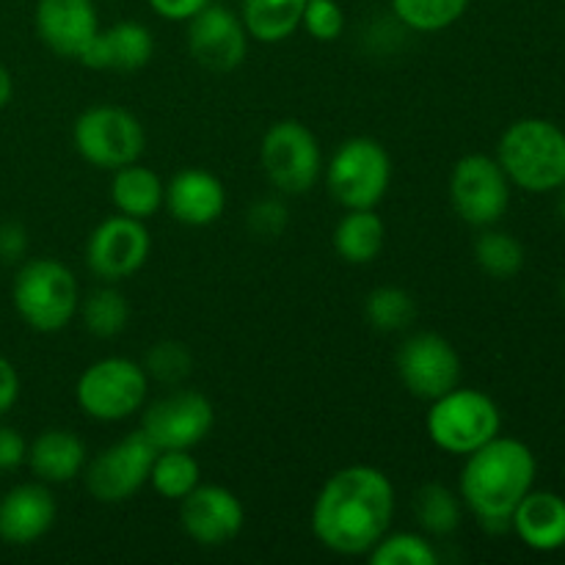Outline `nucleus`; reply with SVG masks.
I'll return each instance as SVG.
<instances>
[{
  "instance_id": "nucleus-17",
  "label": "nucleus",
  "mask_w": 565,
  "mask_h": 565,
  "mask_svg": "<svg viewBox=\"0 0 565 565\" xmlns=\"http://www.w3.org/2000/svg\"><path fill=\"white\" fill-rule=\"evenodd\" d=\"M36 33L61 58H81L99 28L97 3L94 0H39L36 3Z\"/></svg>"
},
{
  "instance_id": "nucleus-41",
  "label": "nucleus",
  "mask_w": 565,
  "mask_h": 565,
  "mask_svg": "<svg viewBox=\"0 0 565 565\" xmlns=\"http://www.w3.org/2000/svg\"><path fill=\"white\" fill-rule=\"evenodd\" d=\"M561 292H563V301H565V279H563V287H561Z\"/></svg>"
},
{
  "instance_id": "nucleus-33",
  "label": "nucleus",
  "mask_w": 565,
  "mask_h": 565,
  "mask_svg": "<svg viewBox=\"0 0 565 565\" xmlns=\"http://www.w3.org/2000/svg\"><path fill=\"white\" fill-rule=\"evenodd\" d=\"M143 370L149 381H158L166 386H180L193 373V353L182 342L163 340L154 342L143 356Z\"/></svg>"
},
{
  "instance_id": "nucleus-34",
  "label": "nucleus",
  "mask_w": 565,
  "mask_h": 565,
  "mask_svg": "<svg viewBox=\"0 0 565 565\" xmlns=\"http://www.w3.org/2000/svg\"><path fill=\"white\" fill-rule=\"evenodd\" d=\"M301 28L315 42H337L345 33V11L337 0H307Z\"/></svg>"
},
{
  "instance_id": "nucleus-26",
  "label": "nucleus",
  "mask_w": 565,
  "mask_h": 565,
  "mask_svg": "<svg viewBox=\"0 0 565 565\" xmlns=\"http://www.w3.org/2000/svg\"><path fill=\"white\" fill-rule=\"evenodd\" d=\"M414 516L430 539H447L461 527L463 502L445 483H425L414 497Z\"/></svg>"
},
{
  "instance_id": "nucleus-29",
  "label": "nucleus",
  "mask_w": 565,
  "mask_h": 565,
  "mask_svg": "<svg viewBox=\"0 0 565 565\" xmlns=\"http://www.w3.org/2000/svg\"><path fill=\"white\" fill-rule=\"evenodd\" d=\"M392 14L414 33H439L456 25L469 9V0H390Z\"/></svg>"
},
{
  "instance_id": "nucleus-27",
  "label": "nucleus",
  "mask_w": 565,
  "mask_h": 565,
  "mask_svg": "<svg viewBox=\"0 0 565 565\" xmlns=\"http://www.w3.org/2000/svg\"><path fill=\"white\" fill-rule=\"evenodd\" d=\"M202 483V467L191 450H158L152 469H149V486L163 500H185L196 486Z\"/></svg>"
},
{
  "instance_id": "nucleus-10",
  "label": "nucleus",
  "mask_w": 565,
  "mask_h": 565,
  "mask_svg": "<svg viewBox=\"0 0 565 565\" xmlns=\"http://www.w3.org/2000/svg\"><path fill=\"white\" fill-rule=\"evenodd\" d=\"M450 204L463 224L475 230L497 226L511 204V180L500 160L491 154H463L450 171L447 182Z\"/></svg>"
},
{
  "instance_id": "nucleus-39",
  "label": "nucleus",
  "mask_w": 565,
  "mask_h": 565,
  "mask_svg": "<svg viewBox=\"0 0 565 565\" xmlns=\"http://www.w3.org/2000/svg\"><path fill=\"white\" fill-rule=\"evenodd\" d=\"M20 401V375L6 356H0V417L9 414Z\"/></svg>"
},
{
  "instance_id": "nucleus-22",
  "label": "nucleus",
  "mask_w": 565,
  "mask_h": 565,
  "mask_svg": "<svg viewBox=\"0 0 565 565\" xmlns=\"http://www.w3.org/2000/svg\"><path fill=\"white\" fill-rule=\"evenodd\" d=\"M511 530L527 550L557 552L565 546V500L555 491H530L511 513Z\"/></svg>"
},
{
  "instance_id": "nucleus-24",
  "label": "nucleus",
  "mask_w": 565,
  "mask_h": 565,
  "mask_svg": "<svg viewBox=\"0 0 565 565\" xmlns=\"http://www.w3.org/2000/svg\"><path fill=\"white\" fill-rule=\"evenodd\" d=\"M386 224L373 210H345L334 230V252L348 265H370L381 257Z\"/></svg>"
},
{
  "instance_id": "nucleus-8",
  "label": "nucleus",
  "mask_w": 565,
  "mask_h": 565,
  "mask_svg": "<svg viewBox=\"0 0 565 565\" xmlns=\"http://www.w3.org/2000/svg\"><path fill=\"white\" fill-rule=\"evenodd\" d=\"M326 185L345 210L379 207L392 185L390 152L370 136L348 138L326 163Z\"/></svg>"
},
{
  "instance_id": "nucleus-16",
  "label": "nucleus",
  "mask_w": 565,
  "mask_h": 565,
  "mask_svg": "<svg viewBox=\"0 0 565 565\" xmlns=\"http://www.w3.org/2000/svg\"><path fill=\"white\" fill-rule=\"evenodd\" d=\"M188 53L210 72H232L248 53V31L241 14L224 3H207L185 22Z\"/></svg>"
},
{
  "instance_id": "nucleus-18",
  "label": "nucleus",
  "mask_w": 565,
  "mask_h": 565,
  "mask_svg": "<svg viewBox=\"0 0 565 565\" xmlns=\"http://www.w3.org/2000/svg\"><path fill=\"white\" fill-rule=\"evenodd\" d=\"M58 502L47 483H20L0 497V541L11 546H31L53 530Z\"/></svg>"
},
{
  "instance_id": "nucleus-21",
  "label": "nucleus",
  "mask_w": 565,
  "mask_h": 565,
  "mask_svg": "<svg viewBox=\"0 0 565 565\" xmlns=\"http://www.w3.org/2000/svg\"><path fill=\"white\" fill-rule=\"evenodd\" d=\"M88 452L86 441L66 428L42 430L36 439L28 445L25 463L31 467L33 478L47 486H64L81 478L86 469Z\"/></svg>"
},
{
  "instance_id": "nucleus-30",
  "label": "nucleus",
  "mask_w": 565,
  "mask_h": 565,
  "mask_svg": "<svg viewBox=\"0 0 565 565\" xmlns=\"http://www.w3.org/2000/svg\"><path fill=\"white\" fill-rule=\"evenodd\" d=\"M364 318L375 331L384 334H397L406 331L417 318V301L408 290L395 285L375 287L367 298H364Z\"/></svg>"
},
{
  "instance_id": "nucleus-35",
  "label": "nucleus",
  "mask_w": 565,
  "mask_h": 565,
  "mask_svg": "<svg viewBox=\"0 0 565 565\" xmlns=\"http://www.w3.org/2000/svg\"><path fill=\"white\" fill-rule=\"evenodd\" d=\"M248 230L257 237H279L287 230V207L281 199H259L248 207Z\"/></svg>"
},
{
  "instance_id": "nucleus-13",
  "label": "nucleus",
  "mask_w": 565,
  "mask_h": 565,
  "mask_svg": "<svg viewBox=\"0 0 565 565\" xmlns=\"http://www.w3.org/2000/svg\"><path fill=\"white\" fill-rule=\"evenodd\" d=\"M152 254V235L147 221L130 215H108L92 230L86 241V265L105 285H119L147 265Z\"/></svg>"
},
{
  "instance_id": "nucleus-37",
  "label": "nucleus",
  "mask_w": 565,
  "mask_h": 565,
  "mask_svg": "<svg viewBox=\"0 0 565 565\" xmlns=\"http://www.w3.org/2000/svg\"><path fill=\"white\" fill-rule=\"evenodd\" d=\"M28 254V232L17 221L0 224V263H20Z\"/></svg>"
},
{
  "instance_id": "nucleus-11",
  "label": "nucleus",
  "mask_w": 565,
  "mask_h": 565,
  "mask_svg": "<svg viewBox=\"0 0 565 565\" xmlns=\"http://www.w3.org/2000/svg\"><path fill=\"white\" fill-rule=\"evenodd\" d=\"M215 408L196 390H171L141 408V434L154 450H193L210 436Z\"/></svg>"
},
{
  "instance_id": "nucleus-5",
  "label": "nucleus",
  "mask_w": 565,
  "mask_h": 565,
  "mask_svg": "<svg viewBox=\"0 0 565 565\" xmlns=\"http://www.w3.org/2000/svg\"><path fill=\"white\" fill-rule=\"evenodd\" d=\"M502 430V412L494 397L480 390L458 384L430 401L425 414V434L441 452L467 458L469 452L489 445Z\"/></svg>"
},
{
  "instance_id": "nucleus-31",
  "label": "nucleus",
  "mask_w": 565,
  "mask_h": 565,
  "mask_svg": "<svg viewBox=\"0 0 565 565\" xmlns=\"http://www.w3.org/2000/svg\"><path fill=\"white\" fill-rule=\"evenodd\" d=\"M475 263L491 279H513L524 268V248L508 232L486 226L483 235L475 241Z\"/></svg>"
},
{
  "instance_id": "nucleus-28",
  "label": "nucleus",
  "mask_w": 565,
  "mask_h": 565,
  "mask_svg": "<svg viewBox=\"0 0 565 565\" xmlns=\"http://www.w3.org/2000/svg\"><path fill=\"white\" fill-rule=\"evenodd\" d=\"M77 315H83V326L88 329V334H94L97 340H114L130 323V301L119 287L103 281V287L83 298Z\"/></svg>"
},
{
  "instance_id": "nucleus-20",
  "label": "nucleus",
  "mask_w": 565,
  "mask_h": 565,
  "mask_svg": "<svg viewBox=\"0 0 565 565\" xmlns=\"http://www.w3.org/2000/svg\"><path fill=\"white\" fill-rule=\"evenodd\" d=\"M152 31L136 20H125L99 31L77 61L88 70L138 72L152 61Z\"/></svg>"
},
{
  "instance_id": "nucleus-32",
  "label": "nucleus",
  "mask_w": 565,
  "mask_h": 565,
  "mask_svg": "<svg viewBox=\"0 0 565 565\" xmlns=\"http://www.w3.org/2000/svg\"><path fill=\"white\" fill-rule=\"evenodd\" d=\"M367 561L373 565H436L439 563V550L434 539L425 533H386L373 550L367 552Z\"/></svg>"
},
{
  "instance_id": "nucleus-36",
  "label": "nucleus",
  "mask_w": 565,
  "mask_h": 565,
  "mask_svg": "<svg viewBox=\"0 0 565 565\" xmlns=\"http://www.w3.org/2000/svg\"><path fill=\"white\" fill-rule=\"evenodd\" d=\"M28 458V441L22 439L20 430L0 425V472L20 469Z\"/></svg>"
},
{
  "instance_id": "nucleus-2",
  "label": "nucleus",
  "mask_w": 565,
  "mask_h": 565,
  "mask_svg": "<svg viewBox=\"0 0 565 565\" xmlns=\"http://www.w3.org/2000/svg\"><path fill=\"white\" fill-rule=\"evenodd\" d=\"M533 450L511 436H494L489 445L469 452L458 478L463 508L489 530L511 527V513L535 486Z\"/></svg>"
},
{
  "instance_id": "nucleus-7",
  "label": "nucleus",
  "mask_w": 565,
  "mask_h": 565,
  "mask_svg": "<svg viewBox=\"0 0 565 565\" xmlns=\"http://www.w3.org/2000/svg\"><path fill=\"white\" fill-rule=\"evenodd\" d=\"M72 147L94 169L116 171L141 160L147 130L141 119L121 105H92L72 125Z\"/></svg>"
},
{
  "instance_id": "nucleus-40",
  "label": "nucleus",
  "mask_w": 565,
  "mask_h": 565,
  "mask_svg": "<svg viewBox=\"0 0 565 565\" xmlns=\"http://www.w3.org/2000/svg\"><path fill=\"white\" fill-rule=\"evenodd\" d=\"M11 94H14V81H11V72L0 64V110L11 103Z\"/></svg>"
},
{
  "instance_id": "nucleus-23",
  "label": "nucleus",
  "mask_w": 565,
  "mask_h": 565,
  "mask_svg": "<svg viewBox=\"0 0 565 565\" xmlns=\"http://www.w3.org/2000/svg\"><path fill=\"white\" fill-rule=\"evenodd\" d=\"M166 182L143 163H127L114 171L110 180V202L116 213L130 215V218L149 221L163 210Z\"/></svg>"
},
{
  "instance_id": "nucleus-38",
  "label": "nucleus",
  "mask_w": 565,
  "mask_h": 565,
  "mask_svg": "<svg viewBox=\"0 0 565 565\" xmlns=\"http://www.w3.org/2000/svg\"><path fill=\"white\" fill-rule=\"evenodd\" d=\"M213 0H149V9L169 22H188Z\"/></svg>"
},
{
  "instance_id": "nucleus-25",
  "label": "nucleus",
  "mask_w": 565,
  "mask_h": 565,
  "mask_svg": "<svg viewBox=\"0 0 565 565\" xmlns=\"http://www.w3.org/2000/svg\"><path fill=\"white\" fill-rule=\"evenodd\" d=\"M307 0H243L241 20L248 39L259 44H279L301 28Z\"/></svg>"
},
{
  "instance_id": "nucleus-14",
  "label": "nucleus",
  "mask_w": 565,
  "mask_h": 565,
  "mask_svg": "<svg viewBox=\"0 0 565 565\" xmlns=\"http://www.w3.org/2000/svg\"><path fill=\"white\" fill-rule=\"evenodd\" d=\"M397 379L419 401H436L461 384V356L447 337L417 331L401 342L395 356Z\"/></svg>"
},
{
  "instance_id": "nucleus-9",
  "label": "nucleus",
  "mask_w": 565,
  "mask_h": 565,
  "mask_svg": "<svg viewBox=\"0 0 565 565\" xmlns=\"http://www.w3.org/2000/svg\"><path fill=\"white\" fill-rule=\"evenodd\" d=\"M265 177L281 196H303L323 177V149L318 136L298 119H279L259 143Z\"/></svg>"
},
{
  "instance_id": "nucleus-1",
  "label": "nucleus",
  "mask_w": 565,
  "mask_h": 565,
  "mask_svg": "<svg viewBox=\"0 0 565 565\" xmlns=\"http://www.w3.org/2000/svg\"><path fill=\"white\" fill-rule=\"evenodd\" d=\"M397 494L392 478L370 463L337 469L312 505V535L342 557H367L395 522Z\"/></svg>"
},
{
  "instance_id": "nucleus-3",
  "label": "nucleus",
  "mask_w": 565,
  "mask_h": 565,
  "mask_svg": "<svg viewBox=\"0 0 565 565\" xmlns=\"http://www.w3.org/2000/svg\"><path fill=\"white\" fill-rule=\"evenodd\" d=\"M497 160L511 185L530 193H550L565 185V132L555 121L527 116L502 132Z\"/></svg>"
},
{
  "instance_id": "nucleus-12",
  "label": "nucleus",
  "mask_w": 565,
  "mask_h": 565,
  "mask_svg": "<svg viewBox=\"0 0 565 565\" xmlns=\"http://www.w3.org/2000/svg\"><path fill=\"white\" fill-rule=\"evenodd\" d=\"M154 456L158 450L149 445L141 430L121 436L119 441L86 461L83 478H86L88 494L103 505H119V502L132 500L149 483Z\"/></svg>"
},
{
  "instance_id": "nucleus-4",
  "label": "nucleus",
  "mask_w": 565,
  "mask_h": 565,
  "mask_svg": "<svg viewBox=\"0 0 565 565\" xmlns=\"http://www.w3.org/2000/svg\"><path fill=\"white\" fill-rule=\"evenodd\" d=\"M17 315L39 334L66 329L81 312V285L70 265L53 257L28 259L11 285Z\"/></svg>"
},
{
  "instance_id": "nucleus-19",
  "label": "nucleus",
  "mask_w": 565,
  "mask_h": 565,
  "mask_svg": "<svg viewBox=\"0 0 565 565\" xmlns=\"http://www.w3.org/2000/svg\"><path fill=\"white\" fill-rule=\"evenodd\" d=\"M163 207L185 226H210L224 215L226 188L213 171L180 169L166 182Z\"/></svg>"
},
{
  "instance_id": "nucleus-15",
  "label": "nucleus",
  "mask_w": 565,
  "mask_h": 565,
  "mask_svg": "<svg viewBox=\"0 0 565 565\" xmlns=\"http://www.w3.org/2000/svg\"><path fill=\"white\" fill-rule=\"evenodd\" d=\"M180 524L193 544L218 550L243 533L246 508L226 486L199 483L185 500H180Z\"/></svg>"
},
{
  "instance_id": "nucleus-6",
  "label": "nucleus",
  "mask_w": 565,
  "mask_h": 565,
  "mask_svg": "<svg viewBox=\"0 0 565 565\" xmlns=\"http://www.w3.org/2000/svg\"><path fill=\"white\" fill-rule=\"evenodd\" d=\"M149 375L141 362L105 356L88 364L75 384V403L94 423H125L149 401Z\"/></svg>"
}]
</instances>
